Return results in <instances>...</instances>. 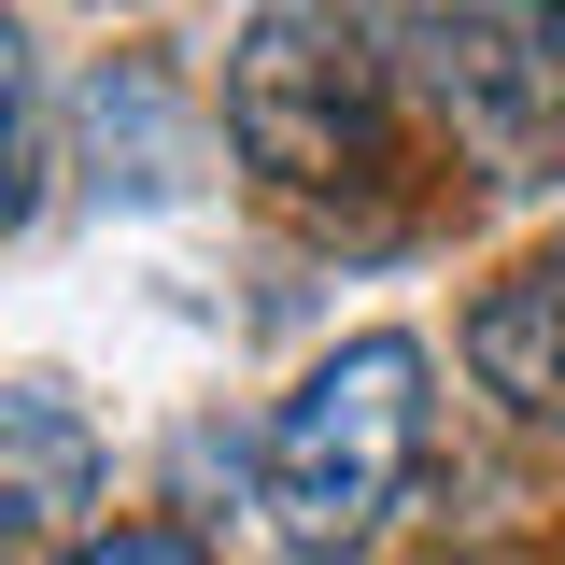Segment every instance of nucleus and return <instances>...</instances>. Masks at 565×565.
I'll return each mask as SVG.
<instances>
[{
	"mask_svg": "<svg viewBox=\"0 0 565 565\" xmlns=\"http://www.w3.org/2000/svg\"><path fill=\"white\" fill-rule=\"evenodd\" d=\"M226 141L282 199H367L396 170V57L353 0H255L226 43Z\"/></svg>",
	"mask_w": 565,
	"mask_h": 565,
	"instance_id": "obj_1",
	"label": "nucleus"
},
{
	"mask_svg": "<svg viewBox=\"0 0 565 565\" xmlns=\"http://www.w3.org/2000/svg\"><path fill=\"white\" fill-rule=\"evenodd\" d=\"M411 467H424V340H396V326L311 353L297 396L269 411V438H255V494H269V523L297 552L382 537V509L411 494Z\"/></svg>",
	"mask_w": 565,
	"mask_h": 565,
	"instance_id": "obj_2",
	"label": "nucleus"
},
{
	"mask_svg": "<svg viewBox=\"0 0 565 565\" xmlns=\"http://www.w3.org/2000/svg\"><path fill=\"white\" fill-rule=\"evenodd\" d=\"M382 57H396V85L438 114V141L467 170H494V184L565 170V57L523 0H396Z\"/></svg>",
	"mask_w": 565,
	"mask_h": 565,
	"instance_id": "obj_3",
	"label": "nucleus"
},
{
	"mask_svg": "<svg viewBox=\"0 0 565 565\" xmlns=\"http://www.w3.org/2000/svg\"><path fill=\"white\" fill-rule=\"evenodd\" d=\"M99 509V424L57 382H0V552H57Z\"/></svg>",
	"mask_w": 565,
	"mask_h": 565,
	"instance_id": "obj_4",
	"label": "nucleus"
},
{
	"mask_svg": "<svg viewBox=\"0 0 565 565\" xmlns=\"http://www.w3.org/2000/svg\"><path fill=\"white\" fill-rule=\"evenodd\" d=\"M467 367H481V396H509L523 424H565V255H523L509 282H481Z\"/></svg>",
	"mask_w": 565,
	"mask_h": 565,
	"instance_id": "obj_5",
	"label": "nucleus"
},
{
	"mask_svg": "<svg viewBox=\"0 0 565 565\" xmlns=\"http://www.w3.org/2000/svg\"><path fill=\"white\" fill-rule=\"evenodd\" d=\"M29 199H43V57L0 14V226H29Z\"/></svg>",
	"mask_w": 565,
	"mask_h": 565,
	"instance_id": "obj_6",
	"label": "nucleus"
},
{
	"mask_svg": "<svg viewBox=\"0 0 565 565\" xmlns=\"http://www.w3.org/2000/svg\"><path fill=\"white\" fill-rule=\"evenodd\" d=\"M57 565H212L184 523H99V537H71Z\"/></svg>",
	"mask_w": 565,
	"mask_h": 565,
	"instance_id": "obj_7",
	"label": "nucleus"
},
{
	"mask_svg": "<svg viewBox=\"0 0 565 565\" xmlns=\"http://www.w3.org/2000/svg\"><path fill=\"white\" fill-rule=\"evenodd\" d=\"M523 14H537V29H552V57H565V0H523Z\"/></svg>",
	"mask_w": 565,
	"mask_h": 565,
	"instance_id": "obj_8",
	"label": "nucleus"
}]
</instances>
